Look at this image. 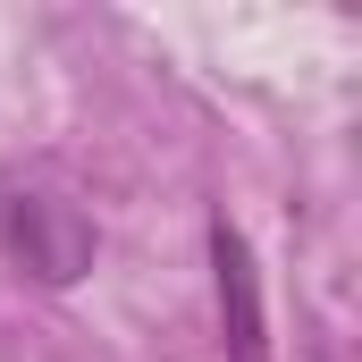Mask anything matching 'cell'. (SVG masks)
<instances>
[{
  "instance_id": "1",
  "label": "cell",
  "mask_w": 362,
  "mask_h": 362,
  "mask_svg": "<svg viewBox=\"0 0 362 362\" xmlns=\"http://www.w3.org/2000/svg\"><path fill=\"white\" fill-rule=\"evenodd\" d=\"M0 253L34 278V286H76L93 270V253H101V236H93V219L59 185L8 177L0 185Z\"/></svg>"
},
{
  "instance_id": "2",
  "label": "cell",
  "mask_w": 362,
  "mask_h": 362,
  "mask_svg": "<svg viewBox=\"0 0 362 362\" xmlns=\"http://www.w3.org/2000/svg\"><path fill=\"white\" fill-rule=\"evenodd\" d=\"M211 278H219V346H228V362H270L262 270H253V245L228 219H211Z\"/></svg>"
}]
</instances>
